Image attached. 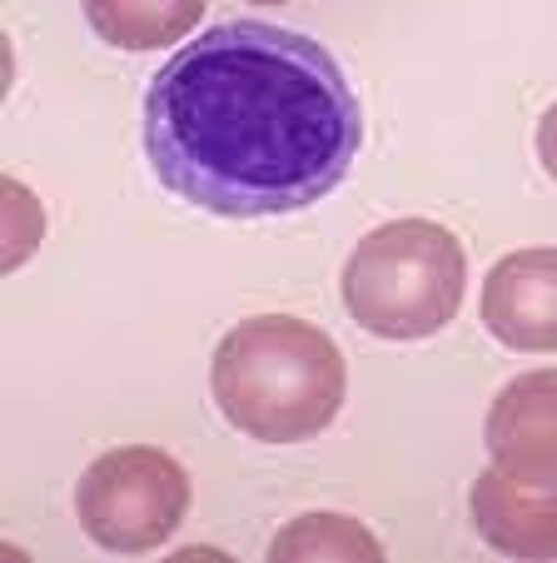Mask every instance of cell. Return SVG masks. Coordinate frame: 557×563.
<instances>
[{
	"label": "cell",
	"mask_w": 557,
	"mask_h": 563,
	"mask_svg": "<svg viewBox=\"0 0 557 563\" xmlns=\"http://www.w3.org/2000/svg\"><path fill=\"white\" fill-rule=\"evenodd\" d=\"M364 145L334 51L269 21H224L179 45L145 90V155L169 195L224 220L319 205Z\"/></svg>",
	"instance_id": "1"
},
{
	"label": "cell",
	"mask_w": 557,
	"mask_h": 563,
	"mask_svg": "<svg viewBox=\"0 0 557 563\" xmlns=\"http://www.w3.org/2000/svg\"><path fill=\"white\" fill-rule=\"evenodd\" d=\"M214 405L259 444H304L344 405V350L294 314H254L214 350Z\"/></svg>",
	"instance_id": "2"
},
{
	"label": "cell",
	"mask_w": 557,
	"mask_h": 563,
	"mask_svg": "<svg viewBox=\"0 0 557 563\" xmlns=\"http://www.w3.org/2000/svg\"><path fill=\"white\" fill-rule=\"evenodd\" d=\"M468 285L458 234L433 220H389L368 230L344 265L348 314L379 340H428L453 324Z\"/></svg>",
	"instance_id": "3"
},
{
	"label": "cell",
	"mask_w": 557,
	"mask_h": 563,
	"mask_svg": "<svg viewBox=\"0 0 557 563\" xmlns=\"http://www.w3.org/2000/svg\"><path fill=\"white\" fill-rule=\"evenodd\" d=\"M75 514L100 549L149 553L190 514V474L165 449H110L75 484Z\"/></svg>",
	"instance_id": "4"
},
{
	"label": "cell",
	"mask_w": 557,
	"mask_h": 563,
	"mask_svg": "<svg viewBox=\"0 0 557 563\" xmlns=\"http://www.w3.org/2000/svg\"><path fill=\"white\" fill-rule=\"evenodd\" d=\"M483 330L517 354H557V250H513L483 279Z\"/></svg>",
	"instance_id": "5"
},
{
	"label": "cell",
	"mask_w": 557,
	"mask_h": 563,
	"mask_svg": "<svg viewBox=\"0 0 557 563\" xmlns=\"http://www.w3.org/2000/svg\"><path fill=\"white\" fill-rule=\"evenodd\" d=\"M474 529L508 559H557V478L483 468L468 494Z\"/></svg>",
	"instance_id": "6"
},
{
	"label": "cell",
	"mask_w": 557,
	"mask_h": 563,
	"mask_svg": "<svg viewBox=\"0 0 557 563\" xmlns=\"http://www.w3.org/2000/svg\"><path fill=\"white\" fill-rule=\"evenodd\" d=\"M493 464L523 478H557V369L517 374L488 409Z\"/></svg>",
	"instance_id": "7"
},
{
	"label": "cell",
	"mask_w": 557,
	"mask_h": 563,
	"mask_svg": "<svg viewBox=\"0 0 557 563\" xmlns=\"http://www.w3.org/2000/svg\"><path fill=\"white\" fill-rule=\"evenodd\" d=\"M85 21L115 51H165L204 21V0H85Z\"/></svg>",
	"instance_id": "8"
},
{
	"label": "cell",
	"mask_w": 557,
	"mask_h": 563,
	"mask_svg": "<svg viewBox=\"0 0 557 563\" xmlns=\"http://www.w3.org/2000/svg\"><path fill=\"white\" fill-rule=\"evenodd\" d=\"M274 563H294V559H358V563H379L383 543L364 529V523L344 519V514H304L294 519L279 539L269 543Z\"/></svg>",
	"instance_id": "9"
},
{
	"label": "cell",
	"mask_w": 557,
	"mask_h": 563,
	"mask_svg": "<svg viewBox=\"0 0 557 563\" xmlns=\"http://www.w3.org/2000/svg\"><path fill=\"white\" fill-rule=\"evenodd\" d=\"M537 159H543L547 180L557 185V106H547V115L537 120Z\"/></svg>",
	"instance_id": "10"
},
{
	"label": "cell",
	"mask_w": 557,
	"mask_h": 563,
	"mask_svg": "<svg viewBox=\"0 0 557 563\" xmlns=\"http://www.w3.org/2000/svg\"><path fill=\"white\" fill-rule=\"evenodd\" d=\"M249 5H285V0H249Z\"/></svg>",
	"instance_id": "11"
}]
</instances>
